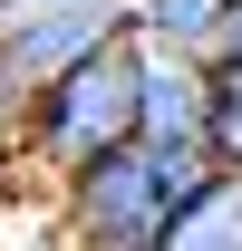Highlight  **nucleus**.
I'll use <instances>...</instances> for the list:
<instances>
[{
	"label": "nucleus",
	"instance_id": "0eeeda50",
	"mask_svg": "<svg viewBox=\"0 0 242 251\" xmlns=\"http://www.w3.org/2000/svg\"><path fill=\"white\" fill-rule=\"evenodd\" d=\"M20 203V145H10V116H0V213Z\"/></svg>",
	"mask_w": 242,
	"mask_h": 251
},
{
	"label": "nucleus",
	"instance_id": "1a4fd4ad",
	"mask_svg": "<svg viewBox=\"0 0 242 251\" xmlns=\"http://www.w3.org/2000/svg\"><path fill=\"white\" fill-rule=\"evenodd\" d=\"M223 49H242V0H233V20H223Z\"/></svg>",
	"mask_w": 242,
	"mask_h": 251
},
{
	"label": "nucleus",
	"instance_id": "f257e3e1",
	"mask_svg": "<svg viewBox=\"0 0 242 251\" xmlns=\"http://www.w3.org/2000/svg\"><path fill=\"white\" fill-rule=\"evenodd\" d=\"M10 145H20V184H49V193L68 174H88L97 155L136 145V39L68 68V77H49V87H30Z\"/></svg>",
	"mask_w": 242,
	"mask_h": 251
},
{
	"label": "nucleus",
	"instance_id": "f03ea898",
	"mask_svg": "<svg viewBox=\"0 0 242 251\" xmlns=\"http://www.w3.org/2000/svg\"><path fill=\"white\" fill-rule=\"evenodd\" d=\"M175 203L184 193L165 184V164L117 145V155H97L88 174H68L49 193V222H59V251H155V232H165Z\"/></svg>",
	"mask_w": 242,
	"mask_h": 251
},
{
	"label": "nucleus",
	"instance_id": "7ed1b4c3",
	"mask_svg": "<svg viewBox=\"0 0 242 251\" xmlns=\"http://www.w3.org/2000/svg\"><path fill=\"white\" fill-rule=\"evenodd\" d=\"M136 39V10L126 0H68V10H30V20H0V77L30 97L49 87V77H68V68L107 58V49H126Z\"/></svg>",
	"mask_w": 242,
	"mask_h": 251
},
{
	"label": "nucleus",
	"instance_id": "6e6552de",
	"mask_svg": "<svg viewBox=\"0 0 242 251\" xmlns=\"http://www.w3.org/2000/svg\"><path fill=\"white\" fill-rule=\"evenodd\" d=\"M30 10H68V0H0V20H30Z\"/></svg>",
	"mask_w": 242,
	"mask_h": 251
},
{
	"label": "nucleus",
	"instance_id": "423d86ee",
	"mask_svg": "<svg viewBox=\"0 0 242 251\" xmlns=\"http://www.w3.org/2000/svg\"><path fill=\"white\" fill-rule=\"evenodd\" d=\"M204 164L213 174H242V49H213L204 58Z\"/></svg>",
	"mask_w": 242,
	"mask_h": 251
},
{
	"label": "nucleus",
	"instance_id": "20e7f679",
	"mask_svg": "<svg viewBox=\"0 0 242 251\" xmlns=\"http://www.w3.org/2000/svg\"><path fill=\"white\" fill-rule=\"evenodd\" d=\"M155 251H242V174H204V184L165 213Z\"/></svg>",
	"mask_w": 242,
	"mask_h": 251
},
{
	"label": "nucleus",
	"instance_id": "39448f33",
	"mask_svg": "<svg viewBox=\"0 0 242 251\" xmlns=\"http://www.w3.org/2000/svg\"><path fill=\"white\" fill-rule=\"evenodd\" d=\"M126 10H136V39L175 49V58H213L223 20H233V0H126Z\"/></svg>",
	"mask_w": 242,
	"mask_h": 251
}]
</instances>
